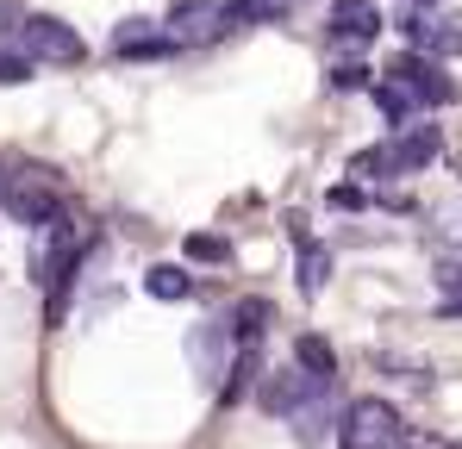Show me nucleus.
Segmentation results:
<instances>
[{"label": "nucleus", "instance_id": "nucleus-1", "mask_svg": "<svg viewBox=\"0 0 462 449\" xmlns=\"http://www.w3.org/2000/svg\"><path fill=\"white\" fill-rule=\"evenodd\" d=\"M0 44L32 57V63H57V69H69V63L88 57L76 25H63L57 13H25V6H0Z\"/></svg>", "mask_w": 462, "mask_h": 449}, {"label": "nucleus", "instance_id": "nucleus-2", "mask_svg": "<svg viewBox=\"0 0 462 449\" xmlns=\"http://www.w3.org/2000/svg\"><path fill=\"white\" fill-rule=\"evenodd\" d=\"M0 213L13 224H32V231H51L63 219V194H57V169H6V188H0Z\"/></svg>", "mask_w": 462, "mask_h": 449}, {"label": "nucleus", "instance_id": "nucleus-3", "mask_svg": "<svg viewBox=\"0 0 462 449\" xmlns=\"http://www.w3.org/2000/svg\"><path fill=\"white\" fill-rule=\"evenodd\" d=\"M406 425L387 399H350L337 418V449H400Z\"/></svg>", "mask_w": 462, "mask_h": 449}, {"label": "nucleus", "instance_id": "nucleus-4", "mask_svg": "<svg viewBox=\"0 0 462 449\" xmlns=\"http://www.w3.org/2000/svg\"><path fill=\"white\" fill-rule=\"evenodd\" d=\"M162 25H169L175 50H200V44H219V38L231 32V19H226V0H175Z\"/></svg>", "mask_w": 462, "mask_h": 449}, {"label": "nucleus", "instance_id": "nucleus-5", "mask_svg": "<svg viewBox=\"0 0 462 449\" xmlns=\"http://www.w3.org/2000/svg\"><path fill=\"white\" fill-rule=\"evenodd\" d=\"M387 75L419 100V106H450L457 100V81L444 75V57H425V50H400L393 63H387Z\"/></svg>", "mask_w": 462, "mask_h": 449}, {"label": "nucleus", "instance_id": "nucleus-6", "mask_svg": "<svg viewBox=\"0 0 462 449\" xmlns=\"http://www.w3.org/2000/svg\"><path fill=\"white\" fill-rule=\"evenodd\" d=\"M319 387H331V380L307 374L300 362H294V369H269L263 380H256V406H263L269 418H282V425H288V418H294V412L307 406V399L319 393Z\"/></svg>", "mask_w": 462, "mask_h": 449}, {"label": "nucleus", "instance_id": "nucleus-7", "mask_svg": "<svg viewBox=\"0 0 462 449\" xmlns=\"http://www.w3.org/2000/svg\"><path fill=\"white\" fill-rule=\"evenodd\" d=\"M325 38L331 44H375L382 38V0H331L325 13Z\"/></svg>", "mask_w": 462, "mask_h": 449}, {"label": "nucleus", "instance_id": "nucleus-8", "mask_svg": "<svg viewBox=\"0 0 462 449\" xmlns=\"http://www.w3.org/2000/svg\"><path fill=\"white\" fill-rule=\"evenodd\" d=\"M106 50H113V57H138V63H151V57H175V38H169L162 19H138V13H132V19L113 25Z\"/></svg>", "mask_w": 462, "mask_h": 449}, {"label": "nucleus", "instance_id": "nucleus-9", "mask_svg": "<svg viewBox=\"0 0 462 449\" xmlns=\"http://www.w3.org/2000/svg\"><path fill=\"white\" fill-rule=\"evenodd\" d=\"M194 369L207 374L213 387H226V374H231V356H237V337H231V318H207L200 331H194Z\"/></svg>", "mask_w": 462, "mask_h": 449}, {"label": "nucleus", "instance_id": "nucleus-10", "mask_svg": "<svg viewBox=\"0 0 462 449\" xmlns=\"http://www.w3.org/2000/svg\"><path fill=\"white\" fill-rule=\"evenodd\" d=\"M337 418H344V406H337V380H331L288 418V431H294V444H325V437H337Z\"/></svg>", "mask_w": 462, "mask_h": 449}, {"label": "nucleus", "instance_id": "nucleus-11", "mask_svg": "<svg viewBox=\"0 0 462 449\" xmlns=\"http://www.w3.org/2000/svg\"><path fill=\"white\" fill-rule=\"evenodd\" d=\"M387 144H393V156H400V175H419V169H431V162L444 156V132L425 125V119H412V125H400Z\"/></svg>", "mask_w": 462, "mask_h": 449}, {"label": "nucleus", "instance_id": "nucleus-12", "mask_svg": "<svg viewBox=\"0 0 462 449\" xmlns=\"http://www.w3.org/2000/svg\"><path fill=\"white\" fill-rule=\"evenodd\" d=\"M226 318H231V337H237V344H263L269 325H275V306H269V299H237Z\"/></svg>", "mask_w": 462, "mask_h": 449}, {"label": "nucleus", "instance_id": "nucleus-13", "mask_svg": "<svg viewBox=\"0 0 462 449\" xmlns=\"http://www.w3.org/2000/svg\"><path fill=\"white\" fill-rule=\"evenodd\" d=\"M369 94H375V106H382V119L393 125V132H400V125H412V119L425 113V106H419V100H412V94H406V87H400L393 75H382V81H375Z\"/></svg>", "mask_w": 462, "mask_h": 449}, {"label": "nucleus", "instance_id": "nucleus-14", "mask_svg": "<svg viewBox=\"0 0 462 449\" xmlns=\"http://www.w3.org/2000/svg\"><path fill=\"white\" fill-rule=\"evenodd\" d=\"M231 32H250V25H282L288 19V0H226Z\"/></svg>", "mask_w": 462, "mask_h": 449}, {"label": "nucleus", "instance_id": "nucleus-15", "mask_svg": "<svg viewBox=\"0 0 462 449\" xmlns=\"http://www.w3.org/2000/svg\"><path fill=\"white\" fill-rule=\"evenodd\" d=\"M194 288H200V281H194L181 262H156L151 275H144V294L151 299H194Z\"/></svg>", "mask_w": 462, "mask_h": 449}, {"label": "nucleus", "instance_id": "nucleus-16", "mask_svg": "<svg viewBox=\"0 0 462 449\" xmlns=\"http://www.w3.org/2000/svg\"><path fill=\"white\" fill-rule=\"evenodd\" d=\"M387 175H400V156L393 144H369L350 156V181H387Z\"/></svg>", "mask_w": 462, "mask_h": 449}, {"label": "nucleus", "instance_id": "nucleus-17", "mask_svg": "<svg viewBox=\"0 0 462 449\" xmlns=\"http://www.w3.org/2000/svg\"><path fill=\"white\" fill-rule=\"evenodd\" d=\"M325 281H331V250L325 243H312V237H300V294H325Z\"/></svg>", "mask_w": 462, "mask_h": 449}, {"label": "nucleus", "instance_id": "nucleus-18", "mask_svg": "<svg viewBox=\"0 0 462 449\" xmlns=\"http://www.w3.org/2000/svg\"><path fill=\"white\" fill-rule=\"evenodd\" d=\"M294 362H300L307 374H319V380H337V350H331L319 331H307V337L294 344Z\"/></svg>", "mask_w": 462, "mask_h": 449}, {"label": "nucleus", "instance_id": "nucleus-19", "mask_svg": "<svg viewBox=\"0 0 462 449\" xmlns=\"http://www.w3.org/2000/svg\"><path fill=\"white\" fill-rule=\"evenodd\" d=\"M325 81H331V94H363V87H375V69L350 57V63H331V69H325Z\"/></svg>", "mask_w": 462, "mask_h": 449}, {"label": "nucleus", "instance_id": "nucleus-20", "mask_svg": "<svg viewBox=\"0 0 462 449\" xmlns=\"http://www.w3.org/2000/svg\"><path fill=\"white\" fill-rule=\"evenodd\" d=\"M188 256H194V262H231V243L213 237V231H194V237H188Z\"/></svg>", "mask_w": 462, "mask_h": 449}, {"label": "nucleus", "instance_id": "nucleus-21", "mask_svg": "<svg viewBox=\"0 0 462 449\" xmlns=\"http://www.w3.org/2000/svg\"><path fill=\"white\" fill-rule=\"evenodd\" d=\"M32 69H38L32 57H19V50H6V44H0V87H19V81H32Z\"/></svg>", "mask_w": 462, "mask_h": 449}, {"label": "nucleus", "instance_id": "nucleus-22", "mask_svg": "<svg viewBox=\"0 0 462 449\" xmlns=\"http://www.w3.org/2000/svg\"><path fill=\"white\" fill-rule=\"evenodd\" d=\"M431 281H438L444 299H462V256H444V262L431 269Z\"/></svg>", "mask_w": 462, "mask_h": 449}, {"label": "nucleus", "instance_id": "nucleus-23", "mask_svg": "<svg viewBox=\"0 0 462 449\" xmlns=\"http://www.w3.org/2000/svg\"><path fill=\"white\" fill-rule=\"evenodd\" d=\"M325 200H331L337 213H356V206H369V194H363V181H337V188H331Z\"/></svg>", "mask_w": 462, "mask_h": 449}, {"label": "nucleus", "instance_id": "nucleus-24", "mask_svg": "<svg viewBox=\"0 0 462 449\" xmlns=\"http://www.w3.org/2000/svg\"><path fill=\"white\" fill-rule=\"evenodd\" d=\"M400 449H444V437H425V431H406Z\"/></svg>", "mask_w": 462, "mask_h": 449}, {"label": "nucleus", "instance_id": "nucleus-25", "mask_svg": "<svg viewBox=\"0 0 462 449\" xmlns=\"http://www.w3.org/2000/svg\"><path fill=\"white\" fill-rule=\"evenodd\" d=\"M444 237H457V243H462V206H450V213H444Z\"/></svg>", "mask_w": 462, "mask_h": 449}, {"label": "nucleus", "instance_id": "nucleus-26", "mask_svg": "<svg viewBox=\"0 0 462 449\" xmlns=\"http://www.w3.org/2000/svg\"><path fill=\"white\" fill-rule=\"evenodd\" d=\"M444 0H400V13H438Z\"/></svg>", "mask_w": 462, "mask_h": 449}, {"label": "nucleus", "instance_id": "nucleus-27", "mask_svg": "<svg viewBox=\"0 0 462 449\" xmlns=\"http://www.w3.org/2000/svg\"><path fill=\"white\" fill-rule=\"evenodd\" d=\"M444 449H462V444H444Z\"/></svg>", "mask_w": 462, "mask_h": 449}]
</instances>
